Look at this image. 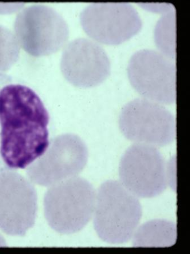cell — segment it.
<instances>
[{
    "label": "cell",
    "instance_id": "obj_5",
    "mask_svg": "<svg viewBox=\"0 0 190 254\" xmlns=\"http://www.w3.org/2000/svg\"><path fill=\"white\" fill-rule=\"evenodd\" d=\"M119 127L126 138L150 146H164L176 140L174 115L160 103L137 98L123 107Z\"/></svg>",
    "mask_w": 190,
    "mask_h": 254
},
{
    "label": "cell",
    "instance_id": "obj_9",
    "mask_svg": "<svg viewBox=\"0 0 190 254\" xmlns=\"http://www.w3.org/2000/svg\"><path fill=\"white\" fill-rule=\"evenodd\" d=\"M38 194L33 182L14 172H0V230L23 236L33 227L38 212Z\"/></svg>",
    "mask_w": 190,
    "mask_h": 254
},
{
    "label": "cell",
    "instance_id": "obj_11",
    "mask_svg": "<svg viewBox=\"0 0 190 254\" xmlns=\"http://www.w3.org/2000/svg\"><path fill=\"white\" fill-rule=\"evenodd\" d=\"M110 69L108 54L92 39H75L63 48L62 73L75 86L90 88L100 85L108 78Z\"/></svg>",
    "mask_w": 190,
    "mask_h": 254
},
{
    "label": "cell",
    "instance_id": "obj_2",
    "mask_svg": "<svg viewBox=\"0 0 190 254\" xmlns=\"http://www.w3.org/2000/svg\"><path fill=\"white\" fill-rule=\"evenodd\" d=\"M142 216L138 197L121 182L109 180L98 188L93 214L95 231L110 244L128 242L136 232Z\"/></svg>",
    "mask_w": 190,
    "mask_h": 254
},
{
    "label": "cell",
    "instance_id": "obj_14",
    "mask_svg": "<svg viewBox=\"0 0 190 254\" xmlns=\"http://www.w3.org/2000/svg\"><path fill=\"white\" fill-rule=\"evenodd\" d=\"M21 49L13 31L0 25V73H6L18 62Z\"/></svg>",
    "mask_w": 190,
    "mask_h": 254
},
{
    "label": "cell",
    "instance_id": "obj_13",
    "mask_svg": "<svg viewBox=\"0 0 190 254\" xmlns=\"http://www.w3.org/2000/svg\"><path fill=\"white\" fill-rule=\"evenodd\" d=\"M154 39L162 54L176 58V12L170 11L162 15L154 30Z\"/></svg>",
    "mask_w": 190,
    "mask_h": 254
},
{
    "label": "cell",
    "instance_id": "obj_10",
    "mask_svg": "<svg viewBox=\"0 0 190 254\" xmlns=\"http://www.w3.org/2000/svg\"><path fill=\"white\" fill-rule=\"evenodd\" d=\"M80 22L93 41L109 45L128 41L142 27L140 14L128 2L91 3L81 12Z\"/></svg>",
    "mask_w": 190,
    "mask_h": 254
},
{
    "label": "cell",
    "instance_id": "obj_16",
    "mask_svg": "<svg viewBox=\"0 0 190 254\" xmlns=\"http://www.w3.org/2000/svg\"><path fill=\"white\" fill-rule=\"evenodd\" d=\"M6 245L7 244L5 238L0 234V247H5Z\"/></svg>",
    "mask_w": 190,
    "mask_h": 254
},
{
    "label": "cell",
    "instance_id": "obj_4",
    "mask_svg": "<svg viewBox=\"0 0 190 254\" xmlns=\"http://www.w3.org/2000/svg\"><path fill=\"white\" fill-rule=\"evenodd\" d=\"M13 32L21 49L34 57L56 53L66 45L69 28L62 16L50 6L34 4L16 15Z\"/></svg>",
    "mask_w": 190,
    "mask_h": 254
},
{
    "label": "cell",
    "instance_id": "obj_15",
    "mask_svg": "<svg viewBox=\"0 0 190 254\" xmlns=\"http://www.w3.org/2000/svg\"><path fill=\"white\" fill-rule=\"evenodd\" d=\"M25 7L24 3H0V14H10L18 12Z\"/></svg>",
    "mask_w": 190,
    "mask_h": 254
},
{
    "label": "cell",
    "instance_id": "obj_12",
    "mask_svg": "<svg viewBox=\"0 0 190 254\" xmlns=\"http://www.w3.org/2000/svg\"><path fill=\"white\" fill-rule=\"evenodd\" d=\"M133 237L134 247H170L176 242L177 226L169 220H150L137 228Z\"/></svg>",
    "mask_w": 190,
    "mask_h": 254
},
{
    "label": "cell",
    "instance_id": "obj_6",
    "mask_svg": "<svg viewBox=\"0 0 190 254\" xmlns=\"http://www.w3.org/2000/svg\"><path fill=\"white\" fill-rule=\"evenodd\" d=\"M89 150L82 139L73 133L59 135L46 152L26 170L34 184L46 188L78 177L87 165Z\"/></svg>",
    "mask_w": 190,
    "mask_h": 254
},
{
    "label": "cell",
    "instance_id": "obj_1",
    "mask_svg": "<svg viewBox=\"0 0 190 254\" xmlns=\"http://www.w3.org/2000/svg\"><path fill=\"white\" fill-rule=\"evenodd\" d=\"M49 114L29 86L0 73V165L4 170L25 169L50 144Z\"/></svg>",
    "mask_w": 190,
    "mask_h": 254
},
{
    "label": "cell",
    "instance_id": "obj_3",
    "mask_svg": "<svg viewBox=\"0 0 190 254\" xmlns=\"http://www.w3.org/2000/svg\"><path fill=\"white\" fill-rule=\"evenodd\" d=\"M96 192L86 179H69L48 188L44 197L48 224L58 233L80 232L93 217Z\"/></svg>",
    "mask_w": 190,
    "mask_h": 254
},
{
    "label": "cell",
    "instance_id": "obj_8",
    "mask_svg": "<svg viewBox=\"0 0 190 254\" xmlns=\"http://www.w3.org/2000/svg\"><path fill=\"white\" fill-rule=\"evenodd\" d=\"M128 74L131 85L145 99L161 105L176 102V64L164 54L138 51L130 59Z\"/></svg>",
    "mask_w": 190,
    "mask_h": 254
},
{
    "label": "cell",
    "instance_id": "obj_7",
    "mask_svg": "<svg viewBox=\"0 0 190 254\" xmlns=\"http://www.w3.org/2000/svg\"><path fill=\"white\" fill-rule=\"evenodd\" d=\"M169 172L164 158L156 147L137 144L123 155L119 175L121 184L137 197L152 198L167 188Z\"/></svg>",
    "mask_w": 190,
    "mask_h": 254
}]
</instances>
